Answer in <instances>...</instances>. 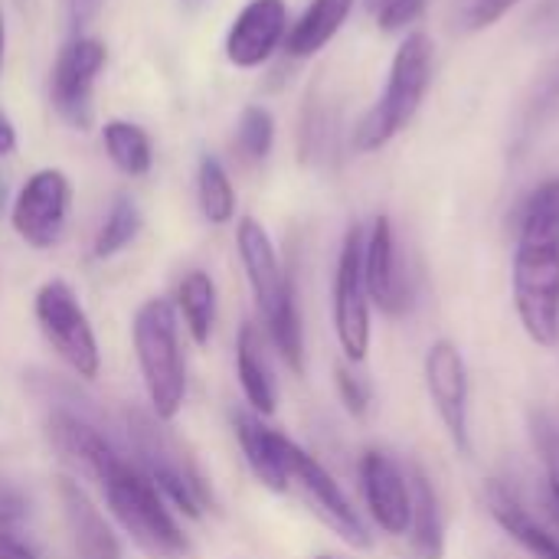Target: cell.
<instances>
[{
	"instance_id": "1",
	"label": "cell",
	"mask_w": 559,
	"mask_h": 559,
	"mask_svg": "<svg viewBox=\"0 0 559 559\" xmlns=\"http://www.w3.org/2000/svg\"><path fill=\"white\" fill-rule=\"evenodd\" d=\"M514 308L537 347L559 344V177L531 190L518 216Z\"/></svg>"
},
{
	"instance_id": "2",
	"label": "cell",
	"mask_w": 559,
	"mask_h": 559,
	"mask_svg": "<svg viewBox=\"0 0 559 559\" xmlns=\"http://www.w3.org/2000/svg\"><path fill=\"white\" fill-rule=\"evenodd\" d=\"M236 249L269 344L278 350V357L288 364L292 373H305V328H301L298 295L269 229L255 216H242L236 223Z\"/></svg>"
},
{
	"instance_id": "3",
	"label": "cell",
	"mask_w": 559,
	"mask_h": 559,
	"mask_svg": "<svg viewBox=\"0 0 559 559\" xmlns=\"http://www.w3.org/2000/svg\"><path fill=\"white\" fill-rule=\"evenodd\" d=\"M131 344L154 416L160 423L177 419L187 400V360L180 347V318L170 298H147L134 311Z\"/></svg>"
},
{
	"instance_id": "4",
	"label": "cell",
	"mask_w": 559,
	"mask_h": 559,
	"mask_svg": "<svg viewBox=\"0 0 559 559\" xmlns=\"http://www.w3.org/2000/svg\"><path fill=\"white\" fill-rule=\"evenodd\" d=\"M432 49H436L432 39L419 29L400 43V49L393 52V62H390L383 95L354 124L350 144L357 154H373V151L386 147L416 118V111L432 85V59H436Z\"/></svg>"
},
{
	"instance_id": "5",
	"label": "cell",
	"mask_w": 559,
	"mask_h": 559,
	"mask_svg": "<svg viewBox=\"0 0 559 559\" xmlns=\"http://www.w3.org/2000/svg\"><path fill=\"white\" fill-rule=\"evenodd\" d=\"M105 504L118 527L154 559H183L190 554V540L183 537L170 504L147 478V472L128 459H121L111 475L102 481Z\"/></svg>"
},
{
	"instance_id": "6",
	"label": "cell",
	"mask_w": 559,
	"mask_h": 559,
	"mask_svg": "<svg viewBox=\"0 0 559 559\" xmlns=\"http://www.w3.org/2000/svg\"><path fill=\"white\" fill-rule=\"evenodd\" d=\"M33 318H36L43 341L79 380L98 377V370H102L98 341H95L92 321L69 282H62V278L43 282L33 298Z\"/></svg>"
},
{
	"instance_id": "7",
	"label": "cell",
	"mask_w": 559,
	"mask_h": 559,
	"mask_svg": "<svg viewBox=\"0 0 559 559\" xmlns=\"http://www.w3.org/2000/svg\"><path fill=\"white\" fill-rule=\"evenodd\" d=\"M108 66V46L98 36L79 33L62 43L49 69V105L56 115L75 128L88 131L95 121V85Z\"/></svg>"
},
{
	"instance_id": "8",
	"label": "cell",
	"mask_w": 559,
	"mask_h": 559,
	"mask_svg": "<svg viewBox=\"0 0 559 559\" xmlns=\"http://www.w3.org/2000/svg\"><path fill=\"white\" fill-rule=\"evenodd\" d=\"M331 311H334V334L347 357V364H364L373 341L370 324V295L364 282V229L350 226L334 269V288H331Z\"/></svg>"
},
{
	"instance_id": "9",
	"label": "cell",
	"mask_w": 559,
	"mask_h": 559,
	"mask_svg": "<svg viewBox=\"0 0 559 559\" xmlns=\"http://www.w3.org/2000/svg\"><path fill=\"white\" fill-rule=\"evenodd\" d=\"M288 491H295L308 504V511L331 534H337L347 547L370 550V531H367L364 518L347 501V495L341 491L334 475L314 455H308L298 442L288 445Z\"/></svg>"
},
{
	"instance_id": "10",
	"label": "cell",
	"mask_w": 559,
	"mask_h": 559,
	"mask_svg": "<svg viewBox=\"0 0 559 559\" xmlns=\"http://www.w3.org/2000/svg\"><path fill=\"white\" fill-rule=\"evenodd\" d=\"M72 180L62 167L33 170L10 203V226L29 249H52L69 223Z\"/></svg>"
},
{
	"instance_id": "11",
	"label": "cell",
	"mask_w": 559,
	"mask_h": 559,
	"mask_svg": "<svg viewBox=\"0 0 559 559\" xmlns=\"http://www.w3.org/2000/svg\"><path fill=\"white\" fill-rule=\"evenodd\" d=\"M360 495L367 504L370 521L386 537H406L413 518V491L406 468L383 449H367L357 465Z\"/></svg>"
},
{
	"instance_id": "12",
	"label": "cell",
	"mask_w": 559,
	"mask_h": 559,
	"mask_svg": "<svg viewBox=\"0 0 559 559\" xmlns=\"http://www.w3.org/2000/svg\"><path fill=\"white\" fill-rule=\"evenodd\" d=\"M426 390L429 400L462 455H472V429H468V367L462 350L452 341H436L426 350Z\"/></svg>"
},
{
	"instance_id": "13",
	"label": "cell",
	"mask_w": 559,
	"mask_h": 559,
	"mask_svg": "<svg viewBox=\"0 0 559 559\" xmlns=\"http://www.w3.org/2000/svg\"><path fill=\"white\" fill-rule=\"evenodd\" d=\"M288 26L292 16L285 0H246L223 39L226 62L236 69L265 66L285 46Z\"/></svg>"
},
{
	"instance_id": "14",
	"label": "cell",
	"mask_w": 559,
	"mask_h": 559,
	"mask_svg": "<svg viewBox=\"0 0 559 559\" xmlns=\"http://www.w3.org/2000/svg\"><path fill=\"white\" fill-rule=\"evenodd\" d=\"M364 282L370 305L383 314H403L409 308V288L400 272L396 233L390 216H377L370 233H364Z\"/></svg>"
},
{
	"instance_id": "15",
	"label": "cell",
	"mask_w": 559,
	"mask_h": 559,
	"mask_svg": "<svg viewBox=\"0 0 559 559\" xmlns=\"http://www.w3.org/2000/svg\"><path fill=\"white\" fill-rule=\"evenodd\" d=\"M46 436L52 442V449L59 452V459L75 468L79 475L92 478V481H105L111 475V468L121 462V455L115 452V445L82 416L56 409L46 423Z\"/></svg>"
},
{
	"instance_id": "16",
	"label": "cell",
	"mask_w": 559,
	"mask_h": 559,
	"mask_svg": "<svg viewBox=\"0 0 559 559\" xmlns=\"http://www.w3.org/2000/svg\"><path fill=\"white\" fill-rule=\"evenodd\" d=\"M56 495L62 504V518H66V531H69L75 559H121V544L111 524L105 521L102 508L88 498V491L75 478L59 475Z\"/></svg>"
},
{
	"instance_id": "17",
	"label": "cell",
	"mask_w": 559,
	"mask_h": 559,
	"mask_svg": "<svg viewBox=\"0 0 559 559\" xmlns=\"http://www.w3.org/2000/svg\"><path fill=\"white\" fill-rule=\"evenodd\" d=\"M236 439L252 475L275 495L288 491V445L292 439L269 429L255 413H236Z\"/></svg>"
},
{
	"instance_id": "18",
	"label": "cell",
	"mask_w": 559,
	"mask_h": 559,
	"mask_svg": "<svg viewBox=\"0 0 559 559\" xmlns=\"http://www.w3.org/2000/svg\"><path fill=\"white\" fill-rule=\"evenodd\" d=\"M236 377L255 416L265 419L278 409V386L265 357V334L255 321H246L236 334Z\"/></svg>"
},
{
	"instance_id": "19",
	"label": "cell",
	"mask_w": 559,
	"mask_h": 559,
	"mask_svg": "<svg viewBox=\"0 0 559 559\" xmlns=\"http://www.w3.org/2000/svg\"><path fill=\"white\" fill-rule=\"evenodd\" d=\"M406 475L413 491V518L406 531L409 554L416 559H445V518H442L439 491L419 465H409Z\"/></svg>"
},
{
	"instance_id": "20",
	"label": "cell",
	"mask_w": 559,
	"mask_h": 559,
	"mask_svg": "<svg viewBox=\"0 0 559 559\" xmlns=\"http://www.w3.org/2000/svg\"><path fill=\"white\" fill-rule=\"evenodd\" d=\"M485 498H488V511L498 521V527L511 540H518L531 557L559 559V534L537 524V518L511 495V488H504L501 481H488Z\"/></svg>"
},
{
	"instance_id": "21",
	"label": "cell",
	"mask_w": 559,
	"mask_h": 559,
	"mask_svg": "<svg viewBox=\"0 0 559 559\" xmlns=\"http://www.w3.org/2000/svg\"><path fill=\"white\" fill-rule=\"evenodd\" d=\"M357 0H311L298 20H292L288 36H285V56L292 59H311L318 56L347 23V16L354 13Z\"/></svg>"
},
{
	"instance_id": "22",
	"label": "cell",
	"mask_w": 559,
	"mask_h": 559,
	"mask_svg": "<svg viewBox=\"0 0 559 559\" xmlns=\"http://www.w3.org/2000/svg\"><path fill=\"white\" fill-rule=\"evenodd\" d=\"M174 308L177 318L183 321L190 341L197 347H206L213 331H216V311H219V298H216V282L210 272L203 269H190L174 292Z\"/></svg>"
},
{
	"instance_id": "23",
	"label": "cell",
	"mask_w": 559,
	"mask_h": 559,
	"mask_svg": "<svg viewBox=\"0 0 559 559\" xmlns=\"http://www.w3.org/2000/svg\"><path fill=\"white\" fill-rule=\"evenodd\" d=\"M102 147H105L111 167L124 177H144L154 167L151 134L128 118H108L102 124Z\"/></svg>"
},
{
	"instance_id": "24",
	"label": "cell",
	"mask_w": 559,
	"mask_h": 559,
	"mask_svg": "<svg viewBox=\"0 0 559 559\" xmlns=\"http://www.w3.org/2000/svg\"><path fill=\"white\" fill-rule=\"evenodd\" d=\"M197 203L203 219L213 226H226L236 219V187L216 154H203L197 160Z\"/></svg>"
},
{
	"instance_id": "25",
	"label": "cell",
	"mask_w": 559,
	"mask_h": 559,
	"mask_svg": "<svg viewBox=\"0 0 559 559\" xmlns=\"http://www.w3.org/2000/svg\"><path fill=\"white\" fill-rule=\"evenodd\" d=\"M141 226H144V216H141V206L134 203V197L118 193L111 200L95 239H92V255L95 259H111V255L124 252L138 239Z\"/></svg>"
},
{
	"instance_id": "26",
	"label": "cell",
	"mask_w": 559,
	"mask_h": 559,
	"mask_svg": "<svg viewBox=\"0 0 559 559\" xmlns=\"http://www.w3.org/2000/svg\"><path fill=\"white\" fill-rule=\"evenodd\" d=\"M275 147V115L265 105H246L236 118V151L259 164Z\"/></svg>"
},
{
	"instance_id": "27",
	"label": "cell",
	"mask_w": 559,
	"mask_h": 559,
	"mask_svg": "<svg viewBox=\"0 0 559 559\" xmlns=\"http://www.w3.org/2000/svg\"><path fill=\"white\" fill-rule=\"evenodd\" d=\"M531 436H534V449H537L544 475H547L550 514L557 518L559 524V419L547 409L534 413L531 416Z\"/></svg>"
},
{
	"instance_id": "28",
	"label": "cell",
	"mask_w": 559,
	"mask_h": 559,
	"mask_svg": "<svg viewBox=\"0 0 559 559\" xmlns=\"http://www.w3.org/2000/svg\"><path fill=\"white\" fill-rule=\"evenodd\" d=\"M559 111V59L547 66V72L534 82V92L524 102V115H521V138H534L550 118H557Z\"/></svg>"
},
{
	"instance_id": "29",
	"label": "cell",
	"mask_w": 559,
	"mask_h": 559,
	"mask_svg": "<svg viewBox=\"0 0 559 559\" xmlns=\"http://www.w3.org/2000/svg\"><path fill=\"white\" fill-rule=\"evenodd\" d=\"M334 386H337V396L344 403V409L350 416H367L370 406H373V386L370 380L357 370V364H337L334 367Z\"/></svg>"
},
{
	"instance_id": "30",
	"label": "cell",
	"mask_w": 559,
	"mask_h": 559,
	"mask_svg": "<svg viewBox=\"0 0 559 559\" xmlns=\"http://www.w3.org/2000/svg\"><path fill=\"white\" fill-rule=\"evenodd\" d=\"M518 0H462L459 7V23L462 29L468 33H478V29H488L495 26Z\"/></svg>"
},
{
	"instance_id": "31",
	"label": "cell",
	"mask_w": 559,
	"mask_h": 559,
	"mask_svg": "<svg viewBox=\"0 0 559 559\" xmlns=\"http://www.w3.org/2000/svg\"><path fill=\"white\" fill-rule=\"evenodd\" d=\"M429 0H383L373 13H377V26L383 33H400L406 26H413L423 13H426Z\"/></svg>"
},
{
	"instance_id": "32",
	"label": "cell",
	"mask_w": 559,
	"mask_h": 559,
	"mask_svg": "<svg viewBox=\"0 0 559 559\" xmlns=\"http://www.w3.org/2000/svg\"><path fill=\"white\" fill-rule=\"evenodd\" d=\"M29 514V504H26V495L10 485V481H0V527L7 531H16Z\"/></svg>"
},
{
	"instance_id": "33",
	"label": "cell",
	"mask_w": 559,
	"mask_h": 559,
	"mask_svg": "<svg viewBox=\"0 0 559 559\" xmlns=\"http://www.w3.org/2000/svg\"><path fill=\"white\" fill-rule=\"evenodd\" d=\"M527 29L537 36V39H547V36H557L559 33V0H540L537 10L531 13V23Z\"/></svg>"
},
{
	"instance_id": "34",
	"label": "cell",
	"mask_w": 559,
	"mask_h": 559,
	"mask_svg": "<svg viewBox=\"0 0 559 559\" xmlns=\"http://www.w3.org/2000/svg\"><path fill=\"white\" fill-rule=\"evenodd\" d=\"M62 3H66V23H69L72 36H79L82 26H88L102 10V0H62Z\"/></svg>"
},
{
	"instance_id": "35",
	"label": "cell",
	"mask_w": 559,
	"mask_h": 559,
	"mask_svg": "<svg viewBox=\"0 0 559 559\" xmlns=\"http://www.w3.org/2000/svg\"><path fill=\"white\" fill-rule=\"evenodd\" d=\"M0 559H39V557H36V550H33L23 537H16V531L0 527Z\"/></svg>"
},
{
	"instance_id": "36",
	"label": "cell",
	"mask_w": 559,
	"mask_h": 559,
	"mask_svg": "<svg viewBox=\"0 0 559 559\" xmlns=\"http://www.w3.org/2000/svg\"><path fill=\"white\" fill-rule=\"evenodd\" d=\"M20 138H16V124L10 121V115L0 108V157H10L16 151Z\"/></svg>"
},
{
	"instance_id": "37",
	"label": "cell",
	"mask_w": 559,
	"mask_h": 559,
	"mask_svg": "<svg viewBox=\"0 0 559 559\" xmlns=\"http://www.w3.org/2000/svg\"><path fill=\"white\" fill-rule=\"evenodd\" d=\"M3 52H7V20H3V10H0V69H3Z\"/></svg>"
},
{
	"instance_id": "38",
	"label": "cell",
	"mask_w": 559,
	"mask_h": 559,
	"mask_svg": "<svg viewBox=\"0 0 559 559\" xmlns=\"http://www.w3.org/2000/svg\"><path fill=\"white\" fill-rule=\"evenodd\" d=\"M318 559H334V557H318Z\"/></svg>"
}]
</instances>
